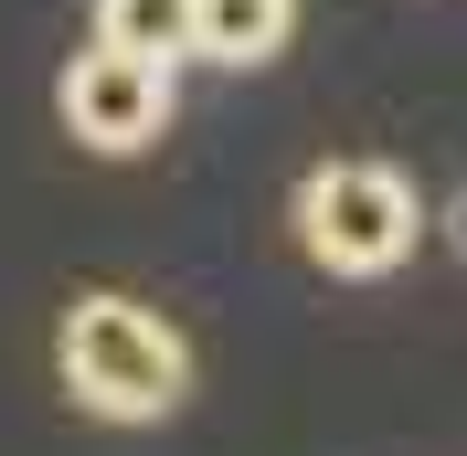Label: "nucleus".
<instances>
[{"label":"nucleus","mask_w":467,"mask_h":456,"mask_svg":"<svg viewBox=\"0 0 467 456\" xmlns=\"http://www.w3.org/2000/svg\"><path fill=\"white\" fill-rule=\"evenodd\" d=\"M54 361H64V393L86 403V414H107V425H160L192 393V340L160 308L117 297V286H96V297L64 308Z\"/></svg>","instance_id":"obj_1"},{"label":"nucleus","mask_w":467,"mask_h":456,"mask_svg":"<svg viewBox=\"0 0 467 456\" xmlns=\"http://www.w3.org/2000/svg\"><path fill=\"white\" fill-rule=\"evenodd\" d=\"M414 181L382 171V160H319V171L297 181V244L329 265V276H393L414 255Z\"/></svg>","instance_id":"obj_2"},{"label":"nucleus","mask_w":467,"mask_h":456,"mask_svg":"<svg viewBox=\"0 0 467 456\" xmlns=\"http://www.w3.org/2000/svg\"><path fill=\"white\" fill-rule=\"evenodd\" d=\"M287 32H297V0H202V64H223V75L276 64Z\"/></svg>","instance_id":"obj_4"},{"label":"nucleus","mask_w":467,"mask_h":456,"mask_svg":"<svg viewBox=\"0 0 467 456\" xmlns=\"http://www.w3.org/2000/svg\"><path fill=\"white\" fill-rule=\"evenodd\" d=\"M446 244H457V255H467V192L446 202Z\"/></svg>","instance_id":"obj_6"},{"label":"nucleus","mask_w":467,"mask_h":456,"mask_svg":"<svg viewBox=\"0 0 467 456\" xmlns=\"http://www.w3.org/2000/svg\"><path fill=\"white\" fill-rule=\"evenodd\" d=\"M64 128L86 149H149L160 128H171V64L160 54H117V43H86V54L64 64V86H54Z\"/></svg>","instance_id":"obj_3"},{"label":"nucleus","mask_w":467,"mask_h":456,"mask_svg":"<svg viewBox=\"0 0 467 456\" xmlns=\"http://www.w3.org/2000/svg\"><path fill=\"white\" fill-rule=\"evenodd\" d=\"M96 43H117V54H202V0H96Z\"/></svg>","instance_id":"obj_5"}]
</instances>
